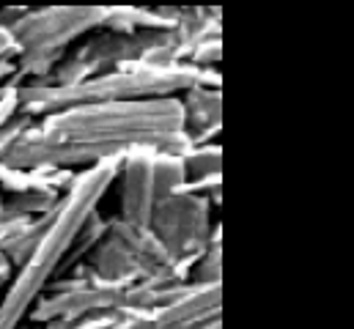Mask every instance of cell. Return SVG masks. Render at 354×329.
<instances>
[{"instance_id":"8","label":"cell","mask_w":354,"mask_h":329,"mask_svg":"<svg viewBox=\"0 0 354 329\" xmlns=\"http://www.w3.org/2000/svg\"><path fill=\"white\" fill-rule=\"evenodd\" d=\"M220 294L223 285L189 283L174 302L149 310L146 329H195L212 319H220Z\"/></svg>"},{"instance_id":"2","label":"cell","mask_w":354,"mask_h":329,"mask_svg":"<svg viewBox=\"0 0 354 329\" xmlns=\"http://www.w3.org/2000/svg\"><path fill=\"white\" fill-rule=\"evenodd\" d=\"M121 160L124 157H113L75 173L66 192H61V200L50 212L28 258L8 280V288L0 299V329H19V324L30 316L33 305L58 274L61 263H66L83 225L91 220V214H96V206L118 178Z\"/></svg>"},{"instance_id":"10","label":"cell","mask_w":354,"mask_h":329,"mask_svg":"<svg viewBox=\"0 0 354 329\" xmlns=\"http://www.w3.org/2000/svg\"><path fill=\"white\" fill-rule=\"evenodd\" d=\"M220 162H223V149L217 143H206V146H192L184 157V173H187V184H198L206 178L220 176Z\"/></svg>"},{"instance_id":"12","label":"cell","mask_w":354,"mask_h":329,"mask_svg":"<svg viewBox=\"0 0 354 329\" xmlns=\"http://www.w3.org/2000/svg\"><path fill=\"white\" fill-rule=\"evenodd\" d=\"M17 55H19V50H17V44H14L8 28L0 25V61H6V58H17Z\"/></svg>"},{"instance_id":"13","label":"cell","mask_w":354,"mask_h":329,"mask_svg":"<svg viewBox=\"0 0 354 329\" xmlns=\"http://www.w3.org/2000/svg\"><path fill=\"white\" fill-rule=\"evenodd\" d=\"M195 329H223V327H220V319H212V321H206V324H201V327Z\"/></svg>"},{"instance_id":"3","label":"cell","mask_w":354,"mask_h":329,"mask_svg":"<svg viewBox=\"0 0 354 329\" xmlns=\"http://www.w3.org/2000/svg\"><path fill=\"white\" fill-rule=\"evenodd\" d=\"M195 85H214L220 88V75L214 69H198L192 64H121L115 69H104L88 80L58 88L44 82H25L17 91L19 115L44 118L50 113L80 107V104H102V102H124V99H157V96H176Z\"/></svg>"},{"instance_id":"1","label":"cell","mask_w":354,"mask_h":329,"mask_svg":"<svg viewBox=\"0 0 354 329\" xmlns=\"http://www.w3.org/2000/svg\"><path fill=\"white\" fill-rule=\"evenodd\" d=\"M138 149L168 157H184L192 149L176 96L80 104L28 118L3 149L0 162L17 170H69L127 157Z\"/></svg>"},{"instance_id":"7","label":"cell","mask_w":354,"mask_h":329,"mask_svg":"<svg viewBox=\"0 0 354 329\" xmlns=\"http://www.w3.org/2000/svg\"><path fill=\"white\" fill-rule=\"evenodd\" d=\"M157 151L138 149L129 151L121 160L118 176H124V189H121V217L127 225L149 231L157 198H154V178H151V162Z\"/></svg>"},{"instance_id":"9","label":"cell","mask_w":354,"mask_h":329,"mask_svg":"<svg viewBox=\"0 0 354 329\" xmlns=\"http://www.w3.org/2000/svg\"><path fill=\"white\" fill-rule=\"evenodd\" d=\"M181 113H184V132L189 146H206L223 126V99L220 88L214 85H195L181 93Z\"/></svg>"},{"instance_id":"5","label":"cell","mask_w":354,"mask_h":329,"mask_svg":"<svg viewBox=\"0 0 354 329\" xmlns=\"http://www.w3.org/2000/svg\"><path fill=\"white\" fill-rule=\"evenodd\" d=\"M107 22L104 6H66V8H22L8 25L19 55H64L77 36L99 30ZM17 55V58H19Z\"/></svg>"},{"instance_id":"6","label":"cell","mask_w":354,"mask_h":329,"mask_svg":"<svg viewBox=\"0 0 354 329\" xmlns=\"http://www.w3.org/2000/svg\"><path fill=\"white\" fill-rule=\"evenodd\" d=\"M47 288L50 294H41L30 310V319L41 324L75 321L91 313L124 308V291H127L124 285H110V283L96 280L86 263L75 277L53 280Z\"/></svg>"},{"instance_id":"4","label":"cell","mask_w":354,"mask_h":329,"mask_svg":"<svg viewBox=\"0 0 354 329\" xmlns=\"http://www.w3.org/2000/svg\"><path fill=\"white\" fill-rule=\"evenodd\" d=\"M149 231L187 280H189L195 261L220 236V228H217V234L212 228L209 195H198V192H187V189H178L171 198H165L154 206Z\"/></svg>"},{"instance_id":"11","label":"cell","mask_w":354,"mask_h":329,"mask_svg":"<svg viewBox=\"0 0 354 329\" xmlns=\"http://www.w3.org/2000/svg\"><path fill=\"white\" fill-rule=\"evenodd\" d=\"M151 178H154V198L157 203L171 198L174 192H178L187 184V173L181 157H168V154H154L151 162Z\"/></svg>"}]
</instances>
